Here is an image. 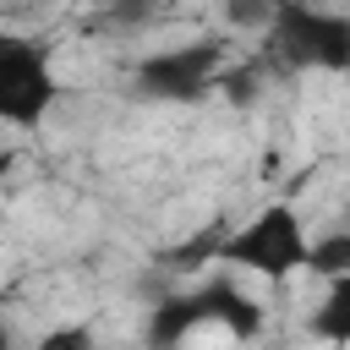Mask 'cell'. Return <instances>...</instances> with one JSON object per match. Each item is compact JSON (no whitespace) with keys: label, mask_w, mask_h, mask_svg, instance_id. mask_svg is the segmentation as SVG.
I'll return each instance as SVG.
<instances>
[{"label":"cell","mask_w":350,"mask_h":350,"mask_svg":"<svg viewBox=\"0 0 350 350\" xmlns=\"http://www.w3.org/2000/svg\"><path fill=\"white\" fill-rule=\"evenodd\" d=\"M219 323L230 339H257L262 334V306L235 284V279H202L197 290H175L148 312V350H175L197 328Z\"/></svg>","instance_id":"obj_1"},{"label":"cell","mask_w":350,"mask_h":350,"mask_svg":"<svg viewBox=\"0 0 350 350\" xmlns=\"http://www.w3.org/2000/svg\"><path fill=\"white\" fill-rule=\"evenodd\" d=\"M268 33V55L284 71H350V16L323 11L312 0H279Z\"/></svg>","instance_id":"obj_2"},{"label":"cell","mask_w":350,"mask_h":350,"mask_svg":"<svg viewBox=\"0 0 350 350\" xmlns=\"http://www.w3.org/2000/svg\"><path fill=\"white\" fill-rule=\"evenodd\" d=\"M306 257H312V241H306L301 213H295L290 202L257 208L246 224H235V230L219 241V262L246 268V273H262V279L306 273Z\"/></svg>","instance_id":"obj_3"},{"label":"cell","mask_w":350,"mask_h":350,"mask_svg":"<svg viewBox=\"0 0 350 350\" xmlns=\"http://www.w3.org/2000/svg\"><path fill=\"white\" fill-rule=\"evenodd\" d=\"M224 82V38H191L175 49H153L131 66V93L148 104H197Z\"/></svg>","instance_id":"obj_4"},{"label":"cell","mask_w":350,"mask_h":350,"mask_svg":"<svg viewBox=\"0 0 350 350\" xmlns=\"http://www.w3.org/2000/svg\"><path fill=\"white\" fill-rule=\"evenodd\" d=\"M55 98H60V82H55L49 49L38 38L0 27V120L16 131H38Z\"/></svg>","instance_id":"obj_5"},{"label":"cell","mask_w":350,"mask_h":350,"mask_svg":"<svg viewBox=\"0 0 350 350\" xmlns=\"http://www.w3.org/2000/svg\"><path fill=\"white\" fill-rule=\"evenodd\" d=\"M306 334L323 339V345H350V273H334L328 279L323 301L306 317Z\"/></svg>","instance_id":"obj_6"},{"label":"cell","mask_w":350,"mask_h":350,"mask_svg":"<svg viewBox=\"0 0 350 350\" xmlns=\"http://www.w3.org/2000/svg\"><path fill=\"white\" fill-rule=\"evenodd\" d=\"M230 235V224L224 219H213V224H202L191 241H180V246H170L164 257H159V268L164 273H197L202 262H219V241Z\"/></svg>","instance_id":"obj_7"},{"label":"cell","mask_w":350,"mask_h":350,"mask_svg":"<svg viewBox=\"0 0 350 350\" xmlns=\"http://www.w3.org/2000/svg\"><path fill=\"white\" fill-rule=\"evenodd\" d=\"M306 273H323V279H334V273H350V230H339V235H323V241H312Z\"/></svg>","instance_id":"obj_8"},{"label":"cell","mask_w":350,"mask_h":350,"mask_svg":"<svg viewBox=\"0 0 350 350\" xmlns=\"http://www.w3.org/2000/svg\"><path fill=\"white\" fill-rule=\"evenodd\" d=\"M273 5L279 0H224V16L235 27H268L273 22Z\"/></svg>","instance_id":"obj_9"},{"label":"cell","mask_w":350,"mask_h":350,"mask_svg":"<svg viewBox=\"0 0 350 350\" xmlns=\"http://www.w3.org/2000/svg\"><path fill=\"white\" fill-rule=\"evenodd\" d=\"M33 350H93V334H88V328H77V323H71V328H49Z\"/></svg>","instance_id":"obj_10"},{"label":"cell","mask_w":350,"mask_h":350,"mask_svg":"<svg viewBox=\"0 0 350 350\" xmlns=\"http://www.w3.org/2000/svg\"><path fill=\"white\" fill-rule=\"evenodd\" d=\"M11 164H16V153H11V148H0V180L11 175Z\"/></svg>","instance_id":"obj_11"},{"label":"cell","mask_w":350,"mask_h":350,"mask_svg":"<svg viewBox=\"0 0 350 350\" xmlns=\"http://www.w3.org/2000/svg\"><path fill=\"white\" fill-rule=\"evenodd\" d=\"M0 350H11V328H0Z\"/></svg>","instance_id":"obj_12"},{"label":"cell","mask_w":350,"mask_h":350,"mask_svg":"<svg viewBox=\"0 0 350 350\" xmlns=\"http://www.w3.org/2000/svg\"><path fill=\"white\" fill-rule=\"evenodd\" d=\"M93 350H98V345H93Z\"/></svg>","instance_id":"obj_13"}]
</instances>
